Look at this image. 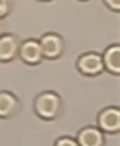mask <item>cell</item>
<instances>
[{
    "mask_svg": "<svg viewBox=\"0 0 120 146\" xmlns=\"http://www.w3.org/2000/svg\"><path fill=\"white\" fill-rule=\"evenodd\" d=\"M32 108L35 115L42 121H54L60 118L64 104L59 93L53 90H45L35 96Z\"/></svg>",
    "mask_w": 120,
    "mask_h": 146,
    "instance_id": "cell-1",
    "label": "cell"
},
{
    "mask_svg": "<svg viewBox=\"0 0 120 146\" xmlns=\"http://www.w3.org/2000/svg\"><path fill=\"white\" fill-rule=\"evenodd\" d=\"M41 45V51L43 55V59L46 60H57L62 58L66 51V41L59 33L49 31L42 34L38 39Z\"/></svg>",
    "mask_w": 120,
    "mask_h": 146,
    "instance_id": "cell-2",
    "label": "cell"
},
{
    "mask_svg": "<svg viewBox=\"0 0 120 146\" xmlns=\"http://www.w3.org/2000/svg\"><path fill=\"white\" fill-rule=\"evenodd\" d=\"M75 68L83 76L95 77L105 72L102 62V55L95 51H88L81 54L75 60Z\"/></svg>",
    "mask_w": 120,
    "mask_h": 146,
    "instance_id": "cell-3",
    "label": "cell"
},
{
    "mask_svg": "<svg viewBox=\"0 0 120 146\" xmlns=\"http://www.w3.org/2000/svg\"><path fill=\"white\" fill-rule=\"evenodd\" d=\"M96 125L103 133L115 135L120 132V108L117 106H108L98 112Z\"/></svg>",
    "mask_w": 120,
    "mask_h": 146,
    "instance_id": "cell-4",
    "label": "cell"
},
{
    "mask_svg": "<svg viewBox=\"0 0 120 146\" xmlns=\"http://www.w3.org/2000/svg\"><path fill=\"white\" fill-rule=\"evenodd\" d=\"M18 58L30 66H36L39 63H42L43 60V55L41 51V45L39 41L35 38H27L24 41H21L20 44V51H18Z\"/></svg>",
    "mask_w": 120,
    "mask_h": 146,
    "instance_id": "cell-5",
    "label": "cell"
},
{
    "mask_svg": "<svg viewBox=\"0 0 120 146\" xmlns=\"http://www.w3.org/2000/svg\"><path fill=\"white\" fill-rule=\"evenodd\" d=\"M21 38L11 33L0 35V63H11L18 58Z\"/></svg>",
    "mask_w": 120,
    "mask_h": 146,
    "instance_id": "cell-6",
    "label": "cell"
},
{
    "mask_svg": "<svg viewBox=\"0 0 120 146\" xmlns=\"http://www.w3.org/2000/svg\"><path fill=\"white\" fill-rule=\"evenodd\" d=\"M22 104L16 93L10 90H0V119L16 118L21 112Z\"/></svg>",
    "mask_w": 120,
    "mask_h": 146,
    "instance_id": "cell-7",
    "label": "cell"
},
{
    "mask_svg": "<svg viewBox=\"0 0 120 146\" xmlns=\"http://www.w3.org/2000/svg\"><path fill=\"white\" fill-rule=\"evenodd\" d=\"M75 141L80 146H105V133L98 127H84L77 132Z\"/></svg>",
    "mask_w": 120,
    "mask_h": 146,
    "instance_id": "cell-8",
    "label": "cell"
},
{
    "mask_svg": "<svg viewBox=\"0 0 120 146\" xmlns=\"http://www.w3.org/2000/svg\"><path fill=\"white\" fill-rule=\"evenodd\" d=\"M102 62L105 72L110 73L113 76L120 74V44H112L109 45L102 54Z\"/></svg>",
    "mask_w": 120,
    "mask_h": 146,
    "instance_id": "cell-9",
    "label": "cell"
},
{
    "mask_svg": "<svg viewBox=\"0 0 120 146\" xmlns=\"http://www.w3.org/2000/svg\"><path fill=\"white\" fill-rule=\"evenodd\" d=\"M14 10V0H0V18L9 17Z\"/></svg>",
    "mask_w": 120,
    "mask_h": 146,
    "instance_id": "cell-10",
    "label": "cell"
},
{
    "mask_svg": "<svg viewBox=\"0 0 120 146\" xmlns=\"http://www.w3.org/2000/svg\"><path fill=\"white\" fill-rule=\"evenodd\" d=\"M53 146H80L78 142L75 141V138H71V136H60L56 139L54 145Z\"/></svg>",
    "mask_w": 120,
    "mask_h": 146,
    "instance_id": "cell-11",
    "label": "cell"
},
{
    "mask_svg": "<svg viewBox=\"0 0 120 146\" xmlns=\"http://www.w3.org/2000/svg\"><path fill=\"white\" fill-rule=\"evenodd\" d=\"M102 1L110 11H115V13L120 11V0H102Z\"/></svg>",
    "mask_w": 120,
    "mask_h": 146,
    "instance_id": "cell-12",
    "label": "cell"
},
{
    "mask_svg": "<svg viewBox=\"0 0 120 146\" xmlns=\"http://www.w3.org/2000/svg\"><path fill=\"white\" fill-rule=\"evenodd\" d=\"M4 30H6V23H4V18H0V35L4 34Z\"/></svg>",
    "mask_w": 120,
    "mask_h": 146,
    "instance_id": "cell-13",
    "label": "cell"
},
{
    "mask_svg": "<svg viewBox=\"0 0 120 146\" xmlns=\"http://www.w3.org/2000/svg\"><path fill=\"white\" fill-rule=\"evenodd\" d=\"M36 1H43V3H46V1H52V0H36Z\"/></svg>",
    "mask_w": 120,
    "mask_h": 146,
    "instance_id": "cell-14",
    "label": "cell"
},
{
    "mask_svg": "<svg viewBox=\"0 0 120 146\" xmlns=\"http://www.w3.org/2000/svg\"><path fill=\"white\" fill-rule=\"evenodd\" d=\"M80 1H88V0H80Z\"/></svg>",
    "mask_w": 120,
    "mask_h": 146,
    "instance_id": "cell-15",
    "label": "cell"
}]
</instances>
